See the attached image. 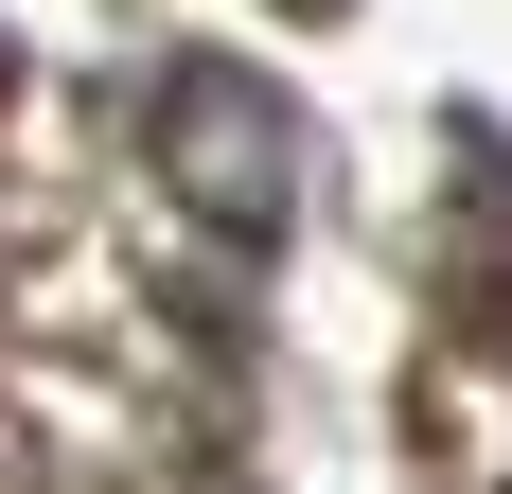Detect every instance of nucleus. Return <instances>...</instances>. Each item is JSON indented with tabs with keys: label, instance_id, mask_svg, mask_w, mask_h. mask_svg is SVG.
Returning <instances> with one entry per match:
<instances>
[{
	"label": "nucleus",
	"instance_id": "1",
	"mask_svg": "<svg viewBox=\"0 0 512 494\" xmlns=\"http://www.w3.org/2000/svg\"><path fill=\"white\" fill-rule=\"evenodd\" d=\"M142 159H159V195L195 212V230H230V247H265L301 212V106L265 89V71H230V53H177L142 89Z\"/></svg>",
	"mask_w": 512,
	"mask_h": 494
}]
</instances>
